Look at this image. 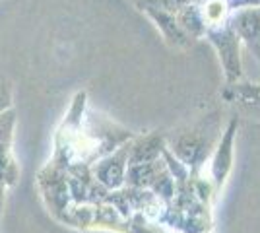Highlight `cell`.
I'll return each instance as SVG.
<instances>
[{
  "mask_svg": "<svg viewBox=\"0 0 260 233\" xmlns=\"http://www.w3.org/2000/svg\"><path fill=\"white\" fill-rule=\"evenodd\" d=\"M37 187L49 214H53L54 220L64 222L66 212L72 206L64 171L54 167L53 163H47L37 175Z\"/></svg>",
  "mask_w": 260,
  "mask_h": 233,
  "instance_id": "obj_1",
  "label": "cell"
},
{
  "mask_svg": "<svg viewBox=\"0 0 260 233\" xmlns=\"http://www.w3.org/2000/svg\"><path fill=\"white\" fill-rule=\"evenodd\" d=\"M128 152L130 146H122L119 152L109 154L98 159L91 165V175L109 190H119L124 185V175L128 167Z\"/></svg>",
  "mask_w": 260,
  "mask_h": 233,
  "instance_id": "obj_2",
  "label": "cell"
},
{
  "mask_svg": "<svg viewBox=\"0 0 260 233\" xmlns=\"http://www.w3.org/2000/svg\"><path fill=\"white\" fill-rule=\"evenodd\" d=\"M212 41L217 45L219 55H221V62L228 70L229 80H235L239 76V53H237V41L235 35L223 29V31H212L210 34Z\"/></svg>",
  "mask_w": 260,
  "mask_h": 233,
  "instance_id": "obj_3",
  "label": "cell"
},
{
  "mask_svg": "<svg viewBox=\"0 0 260 233\" xmlns=\"http://www.w3.org/2000/svg\"><path fill=\"white\" fill-rule=\"evenodd\" d=\"M159 171L161 169H157V161L128 165L124 175V185H128L130 189H148L152 187L153 179L159 175Z\"/></svg>",
  "mask_w": 260,
  "mask_h": 233,
  "instance_id": "obj_4",
  "label": "cell"
},
{
  "mask_svg": "<svg viewBox=\"0 0 260 233\" xmlns=\"http://www.w3.org/2000/svg\"><path fill=\"white\" fill-rule=\"evenodd\" d=\"M237 31L243 39H247V43L258 53L260 56V14L254 10L243 12L239 14L237 20Z\"/></svg>",
  "mask_w": 260,
  "mask_h": 233,
  "instance_id": "obj_5",
  "label": "cell"
},
{
  "mask_svg": "<svg viewBox=\"0 0 260 233\" xmlns=\"http://www.w3.org/2000/svg\"><path fill=\"white\" fill-rule=\"evenodd\" d=\"M20 179V167L12 155V142H0V183L8 189Z\"/></svg>",
  "mask_w": 260,
  "mask_h": 233,
  "instance_id": "obj_6",
  "label": "cell"
},
{
  "mask_svg": "<svg viewBox=\"0 0 260 233\" xmlns=\"http://www.w3.org/2000/svg\"><path fill=\"white\" fill-rule=\"evenodd\" d=\"M161 154V140L159 138H146L140 144L132 146L128 152V165L136 163H152Z\"/></svg>",
  "mask_w": 260,
  "mask_h": 233,
  "instance_id": "obj_7",
  "label": "cell"
},
{
  "mask_svg": "<svg viewBox=\"0 0 260 233\" xmlns=\"http://www.w3.org/2000/svg\"><path fill=\"white\" fill-rule=\"evenodd\" d=\"M175 152H177V155L183 159L186 165H194L196 161L202 157L204 144H202V140H200L198 136L190 134V136H183V138H179Z\"/></svg>",
  "mask_w": 260,
  "mask_h": 233,
  "instance_id": "obj_8",
  "label": "cell"
},
{
  "mask_svg": "<svg viewBox=\"0 0 260 233\" xmlns=\"http://www.w3.org/2000/svg\"><path fill=\"white\" fill-rule=\"evenodd\" d=\"M233 128H235V124H231V128L228 130L225 138L221 140L219 150H217V154H216V159H214V179H216L217 183L223 181V177H225V173H228V169H229V163H231V140H233Z\"/></svg>",
  "mask_w": 260,
  "mask_h": 233,
  "instance_id": "obj_9",
  "label": "cell"
},
{
  "mask_svg": "<svg viewBox=\"0 0 260 233\" xmlns=\"http://www.w3.org/2000/svg\"><path fill=\"white\" fill-rule=\"evenodd\" d=\"M62 223L72 225V227H80V229L91 227L93 225V206H89V204H72L66 212V218Z\"/></svg>",
  "mask_w": 260,
  "mask_h": 233,
  "instance_id": "obj_10",
  "label": "cell"
},
{
  "mask_svg": "<svg viewBox=\"0 0 260 233\" xmlns=\"http://www.w3.org/2000/svg\"><path fill=\"white\" fill-rule=\"evenodd\" d=\"M148 12L152 14L153 18L157 20V23H159V27H161L163 31L167 34V37H171L173 41H177V43H184V35L183 31L175 25V20L169 16V14H165V12H157V10H153V8H148Z\"/></svg>",
  "mask_w": 260,
  "mask_h": 233,
  "instance_id": "obj_11",
  "label": "cell"
},
{
  "mask_svg": "<svg viewBox=\"0 0 260 233\" xmlns=\"http://www.w3.org/2000/svg\"><path fill=\"white\" fill-rule=\"evenodd\" d=\"M179 20H181L184 29H188L190 34L198 35L202 34V29H204V20H202L198 8H194V6H184L181 14H179Z\"/></svg>",
  "mask_w": 260,
  "mask_h": 233,
  "instance_id": "obj_12",
  "label": "cell"
},
{
  "mask_svg": "<svg viewBox=\"0 0 260 233\" xmlns=\"http://www.w3.org/2000/svg\"><path fill=\"white\" fill-rule=\"evenodd\" d=\"M152 190L157 198H165V200L171 198V196L175 194V185H173L171 175L165 173V171H159V175L153 179Z\"/></svg>",
  "mask_w": 260,
  "mask_h": 233,
  "instance_id": "obj_13",
  "label": "cell"
},
{
  "mask_svg": "<svg viewBox=\"0 0 260 233\" xmlns=\"http://www.w3.org/2000/svg\"><path fill=\"white\" fill-rule=\"evenodd\" d=\"M14 128H16V113L10 109L0 115V142H12Z\"/></svg>",
  "mask_w": 260,
  "mask_h": 233,
  "instance_id": "obj_14",
  "label": "cell"
},
{
  "mask_svg": "<svg viewBox=\"0 0 260 233\" xmlns=\"http://www.w3.org/2000/svg\"><path fill=\"white\" fill-rule=\"evenodd\" d=\"M14 91H12V84L4 76H0V115L10 111L14 105Z\"/></svg>",
  "mask_w": 260,
  "mask_h": 233,
  "instance_id": "obj_15",
  "label": "cell"
},
{
  "mask_svg": "<svg viewBox=\"0 0 260 233\" xmlns=\"http://www.w3.org/2000/svg\"><path fill=\"white\" fill-rule=\"evenodd\" d=\"M163 6L169 8V10H179V8H184L188 0H161Z\"/></svg>",
  "mask_w": 260,
  "mask_h": 233,
  "instance_id": "obj_16",
  "label": "cell"
},
{
  "mask_svg": "<svg viewBox=\"0 0 260 233\" xmlns=\"http://www.w3.org/2000/svg\"><path fill=\"white\" fill-rule=\"evenodd\" d=\"M4 200H6V187L0 183V220H2V212H4Z\"/></svg>",
  "mask_w": 260,
  "mask_h": 233,
  "instance_id": "obj_17",
  "label": "cell"
},
{
  "mask_svg": "<svg viewBox=\"0 0 260 233\" xmlns=\"http://www.w3.org/2000/svg\"><path fill=\"white\" fill-rule=\"evenodd\" d=\"M235 6H245V4H260V0H233Z\"/></svg>",
  "mask_w": 260,
  "mask_h": 233,
  "instance_id": "obj_18",
  "label": "cell"
}]
</instances>
